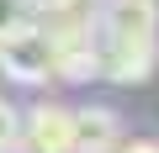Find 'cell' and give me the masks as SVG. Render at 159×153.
I'll use <instances>...</instances> for the list:
<instances>
[{
	"label": "cell",
	"mask_w": 159,
	"mask_h": 153,
	"mask_svg": "<svg viewBox=\"0 0 159 153\" xmlns=\"http://www.w3.org/2000/svg\"><path fill=\"white\" fill-rule=\"evenodd\" d=\"M0 74H11L16 85H43L53 79V42L43 37V27H21L11 37H0Z\"/></svg>",
	"instance_id": "7a4b0ae2"
},
{
	"label": "cell",
	"mask_w": 159,
	"mask_h": 153,
	"mask_svg": "<svg viewBox=\"0 0 159 153\" xmlns=\"http://www.w3.org/2000/svg\"><path fill=\"white\" fill-rule=\"evenodd\" d=\"M117 142H122L117 111H106V106L74 111V153H117Z\"/></svg>",
	"instance_id": "277c9868"
},
{
	"label": "cell",
	"mask_w": 159,
	"mask_h": 153,
	"mask_svg": "<svg viewBox=\"0 0 159 153\" xmlns=\"http://www.w3.org/2000/svg\"><path fill=\"white\" fill-rule=\"evenodd\" d=\"M16 132H21V116L11 111V100H0V153L16 142Z\"/></svg>",
	"instance_id": "8992f818"
},
{
	"label": "cell",
	"mask_w": 159,
	"mask_h": 153,
	"mask_svg": "<svg viewBox=\"0 0 159 153\" xmlns=\"http://www.w3.org/2000/svg\"><path fill=\"white\" fill-rule=\"evenodd\" d=\"M117 153H159V142H122Z\"/></svg>",
	"instance_id": "52a82bcc"
},
{
	"label": "cell",
	"mask_w": 159,
	"mask_h": 153,
	"mask_svg": "<svg viewBox=\"0 0 159 153\" xmlns=\"http://www.w3.org/2000/svg\"><path fill=\"white\" fill-rule=\"evenodd\" d=\"M159 63L154 0H106L96 16V74L111 85H138Z\"/></svg>",
	"instance_id": "6da1fadb"
},
{
	"label": "cell",
	"mask_w": 159,
	"mask_h": 153,
	"mask_svg": "<svg viewBox=\"0 0 159 153\" xmlns=\"http://www.w3.org/2000/svg\"><path fill=\"white\" fill-rule=\"evenodd\" d=\"M37 11H32V0H0V37H11L21 27H32Z\"/></svg>",
	"instance_id": "5b68a950"
},
{
	"label": "cell",
	"mask_w": 159,
	"mask_h": 153,
	"mask_svg": "<svg viewBox=\"0 0 159 153\" xmlns=\"http://www.w3.org/2000/svg\"><path fill=\"white\" fill-rule=\"evenodd\" d=\"M27 153H74V111L69 106H37L21 121Z\"/></svg>",
	"instance_id": "3957f363"
}]
</instances>
